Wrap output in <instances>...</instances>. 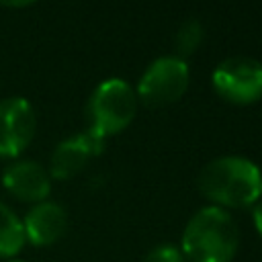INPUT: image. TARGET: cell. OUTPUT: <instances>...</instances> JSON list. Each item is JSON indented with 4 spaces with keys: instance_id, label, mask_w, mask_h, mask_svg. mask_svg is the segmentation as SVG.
<instances>
[{
    "instance_id": "cell-1",
    "label": "cell",
    "mask_w": 262,
    "mask_h": 262,
    "mask_svg": "<svg viewBox=\"0 0 262 262\" xmlns=\"http://www.w3.org/2000/svg\"><path fill=\"white\" fill-rule=\"evenodd\" d=\"M260 170L244 156H219L203 166L196 184L215 207H246L260 196Z\"/></svg>"
},
{
    "instance_id": "cell-2",
    "label": "cell",
    "mask_w": 262,
    "mask_h": 262,
    "mask_svg": "<svg viewBox=\"0 0 262 262\" xmlns=\"http://www.w3.org/2000/svg\"><path fill=\"white\" fill-rule=\"evenodd\" d=\"M239 244L235 219L221 207L199 209L184 225L182 256L190 262H229Z\"/></svg>"
},
{
    "instance_id": "cell-3",
    "label": "cell",
    "mask_w": 262,
    "mask_h": 262,
    "mask_svg": "<svg viewBox=\"0 0 262 262\" xmlns=\"http://www.w3.org/2000/svg\"><path fill=\"white\" fill-rule=\"evenodd\" d=\"M135 106L137 96L129 82H125L123 78L102 80L92 90L86 104L88 131L96 133L102 139L123 131L131 123Z\"/></svg>"
},
{
    "instance_id": "cell-4",
    "label": "cell",
    "mask_w": 262,
    "mask_h": 262,
    "mask_svg": "<svg viewBox=\"0 0 262 262\" xmlns=\"http://www.w3.org/2000/svg\"><path fill=\"white\" fill-rule=\"evenodd\" d=\"M217 94L235 104L262 98V61L248 55H233L219 61L211 76Z\"/></svg>"
},
{
    "instance_id": "cell-5",
    "label": "cell",
    "mask_w": 262,
    "mask_h": 262,
    "mask_svg": "<svg viewBox=\"0 0 262 262\" xmlns=\"http://www.w3.org/2000/svg\"><path fill=\"white\" fill-rule=\"evenodd\" d=\"M188 66L178 55L156 57L137 82V94L145 104H168L180 98L188 86Z\"/></svg>"
},
{
    "instance_id": "cell-6",
    "label": "cell",
    "mask_w": 262,
    "mask_h": 262,
    "mask_svg": "<svg viewBox=\"0 0 262 262\" xmlns=\"http://www.w3.org/2000/svg\"><path fill=\"white\" fill-rule=\"evenodd\" d=\"M37 115L33 104L23 96L0 102V158H16L33 139Z\"/></svg>"
},
{
    "instance_id": "cell-7",
    "label": "cell",
    "mask_w": 262,
    "mask_h": 262,
    "mask_svg": "<svg viewBox=\"0 0 262 262\" xmlns=\"http://www.w3.org/2000/svg\"><path fill=\"white\" fill-rule=\"evenodd\" d=\"M102 147L104 139L88 129L59 141L49 160V176L70 178L78 174L92 156H98L102 151Z\"/></svg>"
},
{
    "instance_id": "cell-8",
    "label": "cell",
    "mask_w": 262,
    "mask_h": 262,
    "mask_svg": "<svg viewBox=\"0 0 262 262\" xmlns=\"http://www.w3.org/2000/svg\"><path fill=\"white\" fill-rule=\"evenodd\" d=\"M2 186L27 203H43L51 192L49 172L35 160H16L2 172Z\"/></svg>"
},
{
    "instance_id": "cell-9",
    "label": "cell",
    "mask_w": 262,
    "mask_h": 262,
    "mask_svg": "<svg viewBox=\"0 0 262 262\" xmlns=\"http://www.w3.org/2000/svg\"><path fill=\"white\" fill-rule=\"evenodd\" d=\"M68 225L66 209L59 203L43 201L29 209V213L23 219L25 237L33 246H49L55 239L61 237Z\"/></svg>"
},
{
    "instance_id": "cell-10",
    "label": "cell",
    "mask_w": 262,
    "mask_h": 262,
    "mask_svg": "<svg viewBox=\"0 0 262 262\" xmlns=\"http://www.w3.org/2000/svg\"><path fill=\"white\" fill-rule=\"evenodd\" d=\"M25 242L27 237L23 219H18V215L0 201V258L10 260L14 254L20 252Z\"/></svg>"
},
{
    "instance_id": "cell-11",
    "label": "cell",
    "mask_w": 262,
    "mask_h": 262,
    "mask_svg": "<svg viewBox=\"0 0 262 262\" xmlns=\"http://www.w3.org/2000/svg\"><path fill=\"white\" fill-rule=\"evenodd\" d=\"M203 41V25L196 20V18H188L184 20L178 31H176V37H174V47L178 51V57H186L190 55Z\"/></svg>"
},
{
    "instance_id": "cell-12",
    "label": "cell",
    "mask_w": 262,
    "mask_h": 262,
    "mask_svg": "<svg viewBox=\"0 0 262 262\" xmlns=\"http://www.w3.org/2000/svg\"><path fill=\"white\" fill-rule=\"evenodd\" d=\"M182 252L174 244H158L154 246L141 262H182Z\"/></svg>"
},
{
    "instance_id": "cell-13",
    "label": "cell",
    "mask_w": 262,
    "mask_h": 262,
    "mask_svg": "<svg viewBox=\"0 0 262 262\" xmlns=\"http://www.w3.org/2000/svg\"><path fill=\"white\" fill-rule=\"evenodd\" d=\"M252 219H254V225H256L258 233L262 235V201L256 203V207H254V211H252Z\"/></svg>"
},
{
    "instance_id": "cell-14",
    "label": "cell",
    "mask_w": 262,
    "mask_h": 262,
    "mask_svg": "<svg viewBox=\"0 0 262 262\" xmlns=\"http://www.w3.org/2000/svg\"><path fill=\"white\" fill-rule=\"evenodd\" d=\"M4 6H29L31 2H2Z\"/></svg>"
},
{
    "instance_id": "cell-15",
    "label": "cell",
    "mask_w": 262,
    "mask_h": 262,
    "mask_svg": "<svg viewBox=\"0 0 262 262\" xmlns=\"http://www.w3.org/2000/svg\"><path fill=\"white\" fill-rule=\"evenodd\" d=\"M260 194H262V178H260Z\"/></svg>"
},
{
    "instance_id": "cell-16",
    "label": "cell",
    "mask_w": 262,
    "mask_h": 262,
    "mask_svg": "<svg viewBox=\"0 0 262 262\" xmlns=\"http://www.w3.org/2000/svg\"><path fill=\"white\" fill-rule=\"evenodd\" d=\"M8 262H23V260H8Z\"/></svg>"
}]
</instances>
